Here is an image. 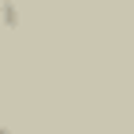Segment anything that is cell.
<instances>
[{
    "instance_id": "obj_1",
    "label": "cell",
    "mask_w": 134,
    "mask_h": 134,
    "mask_svg": "<svg viewBox=\"0 0 134 134\" xmlns=\"http://www.w3.org/2000/svg\"><path fill=\"white\" fill-rule=\"evenodd\" d=\"M0 134H8V130H4V127H0Z\"/></svg>"
}]
</instances>
